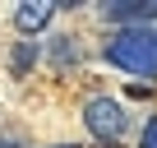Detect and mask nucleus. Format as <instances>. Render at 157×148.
<instances>
[{
	"label": "nucleus",
	"instance_id": "obj_7",
	"mask_svg": "<svg viewBox=\"0 0 157 148\" xmlns=\"http://www.w3.org/2000/svg\"><path fill=\"white\" fill-rule=\"evenodd\" d=\"M139 148H157V116L143 120V134H139Z\"/></svg>",
	"mask_w": 157,
	"mask_h": 148
},
{
	"label": "nucleus",
	"instance_id": "obj_6",
	"mask_svg": "<svg viewBox=\"0 0 157 148\" xmlns=\"http://www.w3.org/2000/svg\"><path fill=\"white\" fill-rule=\"evenodd\" d=\"M74 60H78V42H74V37H56V42H51V65L69 69Z\"/></svg>",
	"mask_w": 157,
	"mask_h": 148
},
{
	"label": "nucleus",
	"instance_id": "obj_2",
	"mask_svg": "<svg viewBox=\"0 0 157 148\" xmlns=\"http://www.w3.org/2000/svg\"><path fill=\"white\" fill-rule=\"evenodd\" d=\"M83 125H88V134H93V139L116 143V139L125 134L129 116H125V107H120L116 97H93V102L83 107Z\"/></svg>",
	"mask_w": 157,
	"mask_h": 148
},
{
	"label": "nucleus",
	"instance_id": "obj_8",
	"mask_svg": "<svg viewBox=\"0 0 157 148\" xmlns=\"http://www.w3.org/2000/svg\"><path fill=\"white\" fill-rule=\"evenodd\" d=\"M0 148H14V143H5V139H0Z\"/></svg>",
	"mask_w": 157,
	"mask_h": 148
},
{
	"label": "nucleus",
	"instance_id": "obj_5",
	"mask_svg": "<svg viewBox=\"0 0 157 148\" xmlns=\"http://www.w3.org/2000/svg\"><path fill=\"white\" fill-rule=\"evenodd\" d=\"M33 60H37V42H19V46H14V56H10V69H14V79H23V74L33 69Z\"/></svg>",
	"mask_w": 157,
	"mask_h": 148
},
{
	"label": "nucleus",
	"instance_id": "obj_1",
	"mask_svg": "<svg viewBox=\"0 0 157 148\" xmlns=\"http://www.w3.org/2000/svg\"><path fill=\"white\" fill-rule=\"evenodd\" d=\"M106 60L125 74L152 79L157 74V28H120L106 42Z\"/></svg>",
	"mask_w": 157,
	"mask_h": 148
},
{
	"label": "nucleus",
	"instance_id": "obj_4",
	"mask_svg": "<svg viewBox=\"0 0 157 148\" xmlns=\"http://www.w3.org/2000/svg\"><path fill=\"white\" fill-rule=\"evenodd\" d=\"M51 14H56L51 0H28V5L14 10V23H19V33H42V28L51 23Z\"/></svg>",
	"mask_w": 157,
	"mask_h": 148
},
{
	"label": "nucleus",
	"instance_id": "obj_9",
	"mask_svg": "<svg viewBox=\"0 0 157 148\" xmlns=\"http://www.w3.org/2000/svg\"><path fill=\"white\" fill-rule=\"evenodd\" d=\"M56 148H74V143H56Z\"/></svg>",
	"mask_w": 157,
	"mask_h": 148
},
{
	"label": "nucleus",
	"instance_id": "obj_3",
	"mask_svg": "<svg viewBox=\"0 0 157 148\" xmlns=\"http://www.w3.org/2000/svg\"><path fill=\"white\" fill-rule=\"evenodd\" d=\"M111 23H125V28H152L157 19V0H111L102 10Z\"/></svg>",
	"mask_w": 157,
	"mask_h": 148
}]
</instances>
